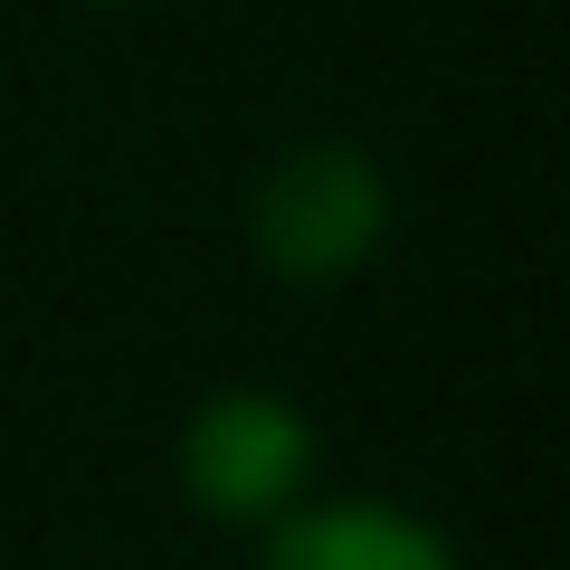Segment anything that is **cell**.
<instances>
[{
    "label": "cell",
    "mask_w": 570,
    "mask_h": 570,
    "mask_svg": "<svg viewBox=\"0 0 570 570\" xmlns=\"http://www.w3.org/2000/svg\"><path fill=\"white\" fill-rule=\"evenodd\" d=\"M381 228H390V190L371 171V153H352V142H295L257 181V200H247L257 257L276 276H295V285L352 276L381 247Z\"/></svg>",
    "instance_id": "cell-1"
},
{
    "label": "cell",
    "mask_w": 570,
    "mask_h": 570,
    "mask_svg": "<svg viewBox=\"0 0 570 570\" xmlns=\"http://www.w3.org/2000/svg\"><path fill=\"white\" fill-rule=\"evenodd\" d=\"M266 570H456V561H448V542H438L419 513L324 504V513H295V523L266 542Z\"/></svg>",
    "instance_id": "cell-3"
},
{
    "label": "cell",
    "mask_w": 570,
    "mask_h": 570,
    "mask_svg": "<svg viewBox=\"0 0 570 570\" xmlns=\"http://www.w3.org/2000/svg\"><path fill=\"white\" fill-rule=\"evenodd\" d=\"M314 475V428L276 400V390H219L200 419L181 428V485L200 494L219 523H266L295 504Z\"/></svg>",
    "instance_id": "cell-2"
}]
</instances>
